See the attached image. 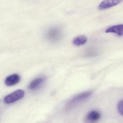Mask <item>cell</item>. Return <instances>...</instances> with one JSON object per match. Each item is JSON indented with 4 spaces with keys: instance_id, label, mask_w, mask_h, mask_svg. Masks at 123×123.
Returning a JSON list of instances; mask_svg holds the SVG:
<instances>
[{
    "instance_id": "6da1fadb",
    "label": "cell",
    "mask_w": 123,
    "mask_h": 123,
    "mask_svg": "<svg viewBox=\"0 0 123 123\" xmlns=\"http://www.w3.org/2000/svg\"><path fill=\"white\" fill-rule=\"evenodd\" d=\"M24 91L18 90L6 95L4 99V102L6 104H11L15 102L24 97Z\"/></svg>"
},
{
    "instance_id": "7a4b0ae2",
    "label": "cell",
    "mask_w": 123,
    "mask_h": 123,
    "mask_svg": "<svg viewBox=\"0 0 123 123\" xmlns=\"http://www.w3.org/2000/svg\"><path fill=\"white\" fill-rule=\"evenodd\" d=\"M61 30L58 27H54L49 30L46 34L47 39L52 42H57L59 41L62 37Z\"/></svg>"
},
{
    "instance_id": "3957f363",
    "label": "cell",
    "mask_w": 123,
    "mask_h": 123,
    "mask_svg": "<svg viewBox=\"0 0 123 123\" xmlns=\"http://www.w3.org/2000/svg\"><path fill=\"white\" fill-rule=\"evenodd\" d=\"M91 94V92L90 91H87L77 95L73 98L68 102L66 105V108L68 109L71 108L80 102L88 98Z\"/></svg>"
},
{
    "instance_id": "277c9868",
    "label": "cell",
    "mask_w": 123,
    "mask_h": 123,
    "mask_svg": "<svg viewBox=\"0 0 123 123\" xmlns=\"http://www.w3.org/2000/svg\"><path fill=\"white\" fill-rule=\"evenodd\" d=\"M101 116L99 112L96 110L92 111L86 116L85 121L86 123H96L100 120Z\"/></svg>"
},
{
    "instance_id": "5b68a950",
    "label": "cell",
    "mask_w": 123,
    "mask_h": 123,
    "mask_svg": "<svg viewBox=\"0 0 123 123\" xmlns=\"http://www.w3.org/2000/svg\"><path fill=\"white\" fill-rule=\"evenodd\" d=\"M123 1V0H104L99 5L98 9L103 10L110 8L118 5Z\"/></svg>"
},
{
    "instance_id": "8992f818",
    "label": "cell",
    "mask_w": 123,
    "mask_h": 123,
    "mask_svg": "<svg viewBox=\"0 0 123 123\" xmlns=\"http://www.w3.org/2000/svg\"><path fill=\"white\" fill-rule=\"evenodd\" d=\"M20 77L18 74H14L7 77L5 80V83L8 86H12L19 82Z\"/></svg>"
},
{
    "instance_id": "52a82bcc",
    "label": "cell",
    "mask_w": 123,
    "mask_h": 123,
    "mask_svg": "<svg viewBox=\"0 0 123 123\" xmlns=\"http://www.w3.org/2000/svg\"><path fill=\"white\" fill-rule=\"evenodd\" d=\"M105 32L107 33L112 32L117 34L119 36H122L123 35V24L112 26L108 28Z\"/></svg>"
},
{
    "instance_id": "ba28073f",
    "label": "cell",
    "mask_w": 123,
    "mask_h": 123,
    "mask_svg": "<svg viewBox=\"0 0 123 123\" xmlns=\"http://www.w3.org/2000/svg\"><path fill=\"white\" fill-rule=\"evenodd\" d=\"M45 80V78L40 77L36 78L32 80L29 86V89L32 90L38 88Z\"/></svg>"
},
{
    "instance_id": "9c48e42d",
    "label": "cell",
    "mask_w": 123,
    "mask_h": 123,
    "mask_svg": "<svg viewBox=\"0 0 123 123\" xmlns=\"http://www.w3.org/2000/svg\"><path fill=\"white\" fill-rule=\"evenodd\" d=\"M87 41V38L84 36L77 37L73 40V44L76 46H79L84 44Z\"/></svg>"
},
{
    "instance_id": "30bf717a",
    "label": "cell",
    "mask_w": 123,
    "mask_h": 123,
    "mask_svg": "<svg viewBox=\"0 0 123 123\" xmlns=\"http://www.w3.org/2000/svg\"><path fill=\"white\" fill-rule=\"evenodd\" d=\"M117 109L118 112L122 116H123V99L118 103L117 105Z\"/></svg>"
}]
</instances>
